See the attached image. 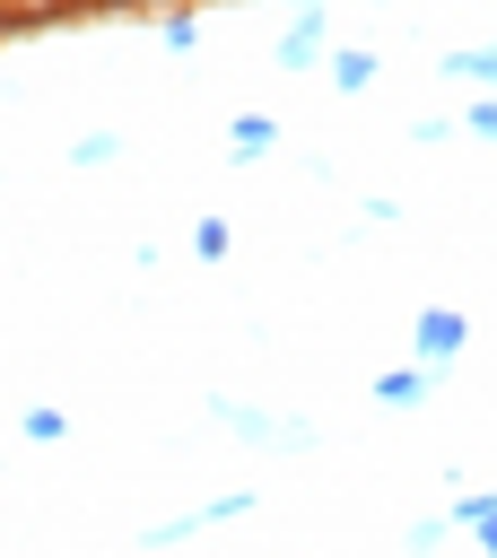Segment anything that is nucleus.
Returning <instances> with one entry per match:
<instances>
[{
    "label": "nucleus",
    "mask_w": 497,
    "mask_h": 558,
    "mask_svg": "<svg viewBox=\"0 0 497 558\" xmlns=\"http://www.w3.org/2000/svg\"><path fill=\"white\" fill-rule=\"evenodd\" d=\"M453 340H462V314H427V323H419V349H427V357H453Z\"/></svg>",
    "instance_id": "1"
},
{
    "label": "nucleus",
    "mask_w": 497,
    "mask_h": 558,
    "mask_svg": "<svg viewBox=\"0 0 497 558\" xmlns=\"http://www.w3.org/2000/svg\"><path fill=\"white\" fill-rule=\"evenodd\" d=\"M331 78H340V87H366V78H375V52H340Z\"/></svg>",
    "instance_id": "2"
}]
</instances>
